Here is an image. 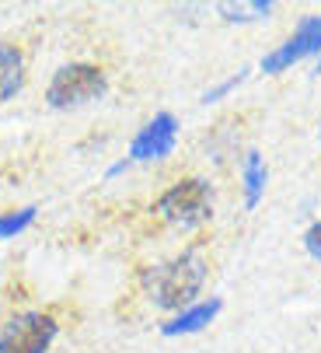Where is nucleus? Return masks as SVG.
I'll list each match as a JSON object with an SVG mask.
<instances>
[{
  "instance_id": "obj_14",
  "label": "nucleus",
  "mask_w": 321,
  "mask_h": 353,
  "mask_svg": "<svg viewBox=\"0 0 321 353\" xmlns=\"http://www.w3.org/2000/svg\"><path fill=\"white\" fill-rule=\"evenodd\" d=\"M314 74H318V77H321V57H318V70H314Z\"/></svg>"
},
{
  "instance_id": "obj_10",
  "label": "nucleus",
  "mask_w": 321,
  "mask_h": 353,
  "mask_svg": "<svg viewBox=\"0 0 321 353\" xmlns=\"http://www.w3.org/2000/svg\"><path fill=\"white\" fill-rule=\"evenodd\" d=\"M217 11L224 14V21H231V25H251V21H265L273 11H276V4L273 0H238V4H217Z\"/></svg>"
},
{
  "instance_id": "obj_13",
  "label": "nucleus",
  "mask_w": 321,
  "mask_h": 353,
  "mask_svg": "<svg viewBox=\"0 0 321 353\" xmlns=\"http://www.w3.org/2000/svg\"><path fill=\"white\" fill-rule=\"evenodd\" d=\"M304 248H307V256L314 263H321V217L311 221V228L304 231Z\"/></svg>"
},
{
  "instance_id": "obj_8",
  "label": "nucleus",
  "mask_w": 321,
  "mask_h": 353,
  "mask_svg": "<svg viewBox=\"0 0 321 353\" xmlns=\"http://www.w3.org/2000/svg\"><path fill=\"white\" fill-rule=\"evenodd\" d=\"M241 185H245V207L255 210L265 196V185H269V165H265V158L255 147L245 150V158H241Z\"/></svg>"
},
{
  "instance_id": "obj_7",
  "label": "nucleus",
  "mask_w": 321,
  "mask_h": 353,
  "mask_svg": "<svg viewBox=\"0 0 321 353\" xmlns=\"http://www.w3.org/2000/svg\"><path fill=\"white\" fill-rule=\"evenodd\" d=\"M220 312H224V301H220V297L196 301V305H189L185 312L172 315L165 325H160V336H168V339H175V336H196V332H203L206 325L217 322Z\"/></svg>"
},
{
  "instance_id": "obj_4",
  "label": "nucleus",
  "mask_w": 321,
  "mask_h": 353,
  "mask_svg": "<svg viewBox=\"0 0 321 353\" xmlns=\"http://www.w3.org/2000/svg\"><path fill=\"white\" fill-rule=\"evenodd\" d=\"M60 332L52 312H18L0 325V353H45Z\"/></svg>"
},
{
  "instance_id": "obj_11",
  "label": "nucleus",
  "mask_w": 321,
  "mask_h": 353,
  "mask_svg": "<svg viewBox=\"0 0 321 353\" xmlns=\"http://www.w3.org/2000/svg\"><path fill=\"white\" fill-rule=\"evenodd\" d=\"M32 221H35V207H21V210H11V214H0V238L21 234Z\"/></svg>"
},
{
  "instance_id": "obj_12",
  "label": "nucleus",
  "mask_w": 321,
  "mask_h": 353,
  "mask_svg": "<svg viewBox=\"0 0 321 353\" xmlns=\"http://www.w3.org/2000/svg\"><path fill=\"white\" fill-rule=\"evenodd\" d=\"M248 74H251V70H248V67H241V70H238V74H231L227 81L213 84L209 91H203V105H213V102H220V98H227L238 84H245V81H248Z\"/></svg>"
},
{
  "instance_id": "obj_6",
  "label": "nucleus",
  "mask_w": 321,
  "mask_h": 353,
  "mask_svg": "<svg viewBox=\"0 0 321 353\" xmlns=\"http://www.w3.org/2000/svg\"><path fill=\"white\" fill-rule=\"evenodd\" d=\"M178 143V119L172 112H157L130 143V161H165Z\"/></svg>"
},
{
  "instance_id": "obj_5",
  "label": "nucleus",
  "mask_w": 321,
  "mask_h": 353,
  "mask_svg": "<svg viewBox=\"0 0 321 353\" xmlns=\"http://www.w3.org/2000/svg\"><path fill=\"white\" fill-rule=\"evenodd\" d=\"M307 57H321V14H304L293 25V32L276 49H269V53L262 57L258 70L262 74H283Z\"/></svg>"
},
{
  "instance_id": "obj_15",
  "label": "nucleus",
  "mask_w": 321,
  "mask_h": 353,
  "mask_svg": "<svg viewBox=\"0 0 321 353\" xmlns=\"http://www.w3.org/2000/svg\"><path fill=\"white\" fill-rule=\"evenodd\" d=\"M318 140H321V130H318Z\"/></svg>"
},
{
  "instance_id": "obj_1",
  "label": "nucleus",
  "mask_w": 321,
  "mask_h": 353,
  "mask_svg": "<svg viewBox=\"0 0 321 353\" xmlns=\"http://www.w3.org/2000/svg\"><path fill=\"white\" fill-rule=\"evenodd\" d=\"M209 276V259L199 245H189L175 252L172 259H160L147 270H140V290L160 312H185L196 305Z\"/></svg>"
},
{
  "instance_id": "obj_3",
  "label": "nucleus",
  "mask_w": 321,
  "mask_h": 353,
  "mask_svg": "<svg viewBox=\"0 0 321 353\" xmlns=\"http://www.w3.org/2000/svg\"><path fill=\"white\" fill-rule=\"evenodd\" d=\"M109 91V74L94 63H67L56 74L49 77L45 88V102L52 109H77L87 102H98V98Z\"/></svg>"
},
{
  "instance_id": "obj_9",
  "label": "nucleus",
  "mask_w": 321,
  "mask_h": 353,
  "mask_svg": "<svg viewBox=\"0 0 321 353\" xmlns=\"http://www.w3.org/2000/svg\"><path fill=\"white\" fill-rule=\"evenodd\" d=\"M21 88H25V53L14 42H0V102H11Z\"/></svg>"
},
{
  "instance_id": "obj_2",
  "label": "nucleus",
  "mask_w": 321,
  "mask_h": 353,
  "mask_svg": "<svg viewBox=\"0 0 321 353\" xmlns=\"http://www.w3.org/2000/svg\"><path fill=\"white\" fill-rule=\"evenodd\" d=\"M154 214L168 228H178V231H196V228L209 224V217H213V185H209V179L185 175V179L172 182L157 196Z\"/></svg>"
}]
</instances>
